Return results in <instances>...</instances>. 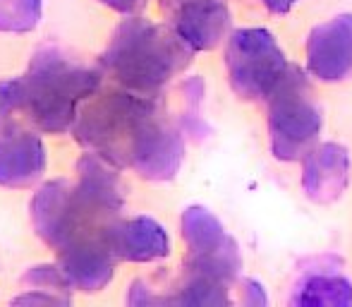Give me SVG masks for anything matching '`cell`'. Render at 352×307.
Segmentation results:
<instances>
[{
	"mask_svg": "<svg viewBox=\"0 0 352 307\" xmlns=\"http://www.w3.org/2000/svg\"><path fill=\"white\" fill-rule=\"evenodd\" d=\"M43 17V0H0V32L27 34Z\"/></svg>",
	"mask_w": 352,
	"mask_h": 307,
	"instance_id": "16",
	"label": "cell"
},
{
	"mask_svg": "<svg viewBox=\"0 0 352 307\" xmlns=\"http://www.w3.org/2000/svg\"><path fill=\"white\" fill-rule=\"evenodd\" d=\"M192 51L170 27L130 17L118 24L101 63L122 89L140 96H156L192 63Z\"/></svg>",
	"mask_w": 352,
	"mask_h": 307,
	"instance_id": "1",
	"label": "cell"
},
{
	"mask_svg": "<svg viewBox=\"0 0 352 307\" xmlns=\"http://www.w3.org/2000/svg\"><path fill=\"white\" fill-rule=\"evenodd\" d=\"M103 3L106 8L116 10V12H122V14H135L146 5V0H98Z\"/></svg>",
	"mask_w": 352,
	"mask_h": 307,
	"instance_id": "20",
	"label": "cell"
},
{
	"mask_svg": "<svg viewBox=\"0 0 352 307\" xmlns=\"http://www.w3.org/2000/svg\"><path fill=\"white\" fill-rule=\"evenodd\" d=\"M271 151L278 161H300L319 142L324 116L314 101L305 70L287 65L285 75L269 94Z\"/></svg>",
	"mask_w": 352,
	"mask_h": 307,
	"instance_id": "4",
	"label": "cell"
},
{
	"mask_svg": "<svg viewBox=\"0 0 352 307\" xmlns=\"http://www.w3.org/2000/svg\"><path fill=\"white\" fill-rule=\"evenodd\" d=\"M156 108V96H140L127 89L96 96L87 108H79L72 125L74 137L106 163L127 168L132 147Z\"/></svg>",
	"mask_w": 352,
	"mask_h": 307,
	"instance_id": "3",
	"label": "cell"
},
{
	"mask_svg": "<svg viewBox=\"0 0 352 307\" xmlns=\"http://www.w3.org/2000/svg\"><path fill=\"white\" fill-rule=\"evenodd\" d=\"M240 293H242V303L245 305H252V307H259V305H266L269 298L264 293V286L254 279H245L240 284Z\"/></svg>",
	"mask_w": 352,
	"mask_h": 307,
	"instance_id": "19",
	"label": "cell"
},
{
	"mask_svg": "<svg viewBox=\"0 0 352 307\" xmlns=\"http://www.w3.org/2000/svg\"><path fill=\"white\" fill-rule=\"evenodd\" d=\"M287 58L269 29H237L228 39L226 67L232 92L245 101L269 98L287 70Z\"/></svg>",
	"mask_w": 352,
	"mask_h": 307,
	"instance_id": "5",
	"label": "cell"
},
{
	"mask_svg": "<svg viewBox=\"0 0 352 307\" xmlns=\"http://www.w3.org/2000/svg\"><path fill=\"white\" fill-rule=\"evenodd\" d=\"M230 286L211 281L199 274H185V284L180 286V293L173 298V303L180 305H226Z\"/></svg>",
	"mask_w": 352,
	"mask_h": 307,
	"instance_id": "17",
	"label": "cell"
},
{
	"mask_svg": "<svg viewBox=\"0 0 352 307\" xmlns=\"http://www.w3.org/2000/svg\"><path fill=\"white\" fill-rule=\"evenodd\" d=\"M292 305L300 307H350L352 284L340 274H309L297 284Z\"/></svg>",
	"mask_w": 352,
	"mask_h": 307,
	"instance_id": "14",
	"label": "cell"
},
{
	"mask_svg": "<svg viewBox=\"0 0 352 307\" xmlns=\"http://www.w3.org/2000/svg\"><path fill=\"white\" fill-rule=\"evenodd\" d=\"M24 113V94L19 79H0V127L19 123Z\"/></svg>",
	"mask_w": 352,
	"mask_h": 307,
	"instance_id": "18",
	"label": "cell"
},
{
	"mask_svg": "<svg viewBox=\"0 0 352 307\" xmlns=\"http://www.w3.org/2000/svg\"><path fill=\"white\" fill-rule=\"evenodd\" d=\"M307 70L321 82L352 75V14H338L311 29L307 39Z\"/></svg>",
	"mask_w": 352,
	"mask_h": 307,
	"instance_id": "8",
	"label": "cell"
},
{
	"mask_svg": "<svg viewBox=\"0 0 352 307\" xmlns=\"http://www.w3.org/2000/svg\"><path fill=\"white\" fill-rule=\"evenodd\" d=\"M101 70L72 61L58 48H41L19 79L24 116L48 135L72 130L79 108L101 89Z\"/></svg>",
	"mask_w": 352,
	"mask_h": 307,
	"instance_id": "2",
	"label": "cell"
},
{
	"mask_svg": "<svg viewBox=\"0 0 352 307\" xmlns=\"http://www.w3.org/2000/svg\"><path fill=\"white\" fill-rule=\"evenodd\" d=\"M170 29L192 48L211 51L230 27L228 0H168Z\"/></svg>",
	"mask_w": 352,
	"mask_h": 307,
	"instance_id": "10",
	"label": "cell"
},
{
	"mask_svg": "<svg viewBox=\"0 0 352 307\" xmlns=\"http://www.w3.org/2000/svg\"><path fill=\"white\" fill-rule=\"evenodd\" d=\"M46 145L36 132L19 123L0 127V185L22 190L41 180L46 173Z\"/></svg>",
	"mask_w": 352,
	"mask_h": 307,
	"instance_id": "9",
	"label": "cell"
},
{
	"mask_svg": "<svg viewBox=\"0 0 352 307\" xmlns=\"http://www.w3.org/2000/svg\"><path fill=\"white\" fill-rule=\"evenodd\" d=\"M182 158H185V142L180 130L156 108L144 123L132 147L127 168H132L144 180L163 182L177 176Z\"/></svg>",
	"mask_w": 352,
	"mask_h": 307,
	"instance_id": "7",
	"label": "cell"
},
{
	"mask_svg": "<svg viewBox=\"0 0 352 307\" xmlns=\"http://www.w3.org/2000/svg\"><path fill=\"white\" fill-rule=\"evenodd\" d=\"M261 3L269 8V12H274V14H285L287 10L292 8L295 3H300V0H261Z\"/></svg>",
	"mask_w": 352,
	"mask_h": 307,
	"instance_id": "21",
	"label": "cell"
},
{
	"mask_svg": "<svg viewBox=\"0 0 352 307\" xmlns=\"http://www.w3.org/2000/svg\"><path fill=\"white\" fill-rule=\"evenodd\" d=\"M108 245L118 262H156L170 255V237L151 216L118 219L108 231Z\"/></svg>",
	"mask_w": 352,
	"mask_h": 307,
	"instance_id": "12",
	"label": "cell"
},
{
	"mask_svg": "<svg viewBox=\"0 0 352 307\" xmlns=\"http://www.w3.org/2000/svg\"><path fill=\"white\" fill-rule=\"evenodd\" d=\"M22 284L29 286L27 295H19L14 303H70L72 286L58 269V264L32 266L22 276Z\"/></svg>",
	"mask_w": 352,
	"mask_h": 307,
	"instance_id": "15",
	"label": "cell"
},
{
	"mask_svg": "<svg viewBox=\"0 0 352 307\" xmlns=\"http://www.w3.org/2000/svg\"><path fill=\"white\" fill-rule=\"evenodd\" d=\"M116 255L108 245H82L72 247L58 255V269L72 286V290L94 293L111 284L113 271H116Z\"/></svg>",
	"mask_w": 352,
	"mask_h": 307,
	"instance_id": "13",
	"label": "cell"
},
{
	"mask_svg": "<svg viewBox=\"0 0 352 307\" xmlns=\"http://www.w3.org/2000/svg\"><path fill=\"white\" fill-rule=\"evenodd\" d=\"M182 237L187 245V274L206 276L232 288L242 269L237 242L206 207H187L182 211Z\"/></svg>",
	"mask_w": 352,
	"mask_h": 307,
	"instance_id": "6",
	"label": "cell"
},
{
	"mask_svg": "<svg viewBox=\"0 0 352 307\" xmlns=\"http://www.w3.org/2000/svg\"><path fill=\"white\" fill-rule=\"evenodd\" d=\"M302 187L316 204H331L348 187L350 156L338 142H316L302 158Z\"/></svg>",
	"mask_w": 352,
	"mask_h": 307,
	"instance_id": "11",
	"label": "cell"
}]
</instances>
